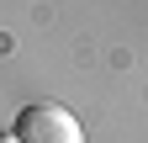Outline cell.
I'll list each match as a JSON object with an SVG mask.
<instances>
[{"instance_id": "7a4b0ae2", "label": "cell", "mask_w": 148, "mask_h": 143, "mask_svg": "<svg viewBox=\"0 0 148 143\" xmlns=\"http://www.w3.org/2000/svg\"><path fill=\"white\" fill-rule=\"evenodd\" d=\"M0 143H16V138H11V133H0Z\"/></svg>"}, {"instance_id": "6da1fadb", "label": "cell", "mask_w": 148, "mask_h": 143, "mask_svg": "<svg viewBox=\"0 0 148 143\" xmlns=\"http://www.w3.org/2000/svg\"><path fill=\"white\" fill-rule=\"evenodd\" d=\"M11 138H16V143H85L79 117H74L69 106H58V101H37V106H27V111L16 117Z\"/></svg>"}]
</instances>
